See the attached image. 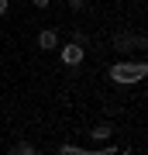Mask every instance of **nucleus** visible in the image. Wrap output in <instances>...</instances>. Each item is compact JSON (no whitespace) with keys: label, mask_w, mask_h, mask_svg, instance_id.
Segmentation results:
<instances>
[{"label":"nucleus","mask_w":148,"mask_h":155,"mask_svg":"<svg viewBox=\"0 0 148 155\" xmlns=\"http://www.w3.org/2000/svg\"><path fill=\"white\" fill-rule=\"evenodd\" d=\"M90 0H69V11H86Z\"/></svg>","instance_id":"6"},{"label":"nucleus","mask_w":148,"mask_h":155,"mask_svg":"<svg viewBox=\"0 0 148 155\" xmlns=\"http://www.w3.org/2000/svg\"><path fill=\"white\" fill-rule=\"evenodd\" d=\"M110 83L117 86H131V83H141V79L148 76V66L145 62H114V66L107 69Z\"/></svg>","instance_id":"1"},{"label":"nucleus","mask_w":148,"mask_h":155,"mask_svg":"<svg viewBox=\"0 0 148 155\" xmlns=\"http://www.w3.org/2000/svg\"><path fill=\"white\" fill-rule=\"evenodd\" d=\"M38 48H45V52H55V48H59V35H55L52 28L38 31Z\"/></svg>","instance_id":"3"},{"label":"nucleus","mask_w":148,"mask_h":155,"mask_svg":"<svg viewBox=\"0 0 148 155\" xmlns=\"http://www.w3.org/2000/svg\"><path fill=\"white\" fill-rule=\"evenodd\" d=\"M7 11H11V0H0V17H4Z\"/></svg>","instance_id":"7"},{"label":"nucleus","mask_w":148,"mask_h":155,"mask_svg":"<svg viewBox=\"0 0 148 155\" xmlns=\"http://www.w3.org/2000/svg\"><path fill=\"white\" fill-rule=\"evenodd\" d=\"M14 152H21V155H31V152H35V145H31V141H17V145H14Z\"/></svg>","instance_id":"5"},{"label":"nucleus","mask_w":148,"mask_h":155,"mask_svg":"<svg viewBox=\"0 0 148 155\" xmlns=\"http://www.w3.org/2000/svg\"><path fill=\"white\" fill-rule=\"evenodd\" d=\"M31 4H35V7H48L52 0H31Z\"/></svg>","instance_id":"8"},{"label":"nucleus","mask_w":148,"mask_h":155,"mask_svg":"<svg viewBox=\"0 0 148 155\" xmlns=\"http://www.w3.org/2000/svg\"><path fill=\"white\" fill-rule=\"evenodd\" d=\"M59 59H62V66H72V69H76L79 62L86 59V45H79V41L62 45V48H59Z\"/></svg>","instance_id":"2"},{"label":"nucleus","mask_w":148,"mask_h":155,"mask_svg":"<svg viewBox=\"0 0 148 155\" xmlns=\"http://www.w3.org/2000/svg\"><path fill=\"white\" fill-rule=\"evenodd\" d=\"M90 134H93V141H107L110 134H114V124H107V121H104V124H97Z\"/></svg>","instance_id":"4"}]
</instances>
